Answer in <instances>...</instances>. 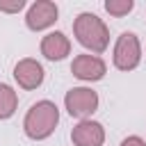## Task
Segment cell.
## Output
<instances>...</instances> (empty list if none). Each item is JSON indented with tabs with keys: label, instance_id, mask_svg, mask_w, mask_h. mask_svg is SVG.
<instances>
[{
	"label": "cell",
	"instance_id": "12",
	"mask_svg": "<svg viewBox=\"0 0 146 146\" xmlns=\"http://www.w3.org/2000/svg\"><path fill=\"white\" fill-rule=\"evenodd\" d=\"M27 2L25 0H0V11L5 14H18Z\"/></svg>",
	"mask_w": 146,
	"mask_h": 146
},
{
	"label": "cell",
	"instance_id": "7",
	"mask_svg": "<svg viewBox=\"0 0 146 146\" xmlns=\"http://www.w3.org/2000/svg\"><path fill=\"white\" fill-rule=\"evenodd\" d=\"M43 78H46L43 66H41L36 59H32V57H23V59H18L16 66H14V80L18 82L21 89L32 91V89H36V87L43 84Z\"/></svg>",
	"mask_w": 146,
	"mask_h": 146
},
{
	"label": "cell",
	"instance_id": "2",
	"mask_svg": "<svg viewBox=\"0 0 146 146\" xmlns=\"http://www.w3.org/2000/svg\"><path fill=\"white\" fill-rule=\"evenodd\" d=\"M57 123H59V110H57V105L52 100H36L27 110V114L23 119V130H25V135L30 139L41 141V139H48L55 132Z\"/></svg>",
	"mask_w": 146,
	"mask_h": 146
},
{
	"label": "cell",
	"instance_id": "3",
	"mask_svg": "<svg viewBox=\"0 0 146 146\" xmlns=\"http://www.w3.org/2000/svg\"><path fill=\"white\" fill-rule=\"evenodd\" d=\"M112 62L119 71H132L139 66L141 62V43L139 36L135 32H123L116 43H114V52H112Z\"/></svg>",
	"mask_w": 146,
	"mask_h": 146
},
{
	"label": "cell",
	"instance_id": "4",
	"mask_svg": "<svg viewBox=\"0 0 146 146\" xmlns=\"http://www.w3.org/2000/svg\"><path fill=\"white\" fill-rule=\"evenodd\" d=\"M64 107L71 116L84 121L98 110V94L91 87H73L64 96Z\"/></svg>",
	"mask_w": 146,
	"mask_h": 146
},
{
	"label": "cell",
	"instance_id": "5",
	"mask_svg": "<svg viewBox=\"0 0 146 146\" xmlns=\"http://www.w3.org/2000/svg\"><path fill=\"white\" fill-rule=\"evenodd\" d=\"M71 73L82 80V82H96V80H103L105 73H107V64L103 57L98 55H91V52H82V55H75L73 62H71Z\"/></svg>",
	"mask_w": 146,
	"mask_h": 146
},
{
	"label": "cell",
	"instance_id": "13",
	"mask_svg": "<svg viewBox=\"0 0 146 146\" xmlns=\"http://www.w3.org/2000/svg\"><path fill=\"white\" fill-rule=\"evenodd\" d=\"M121 146H146V141H144L139 135H130V137H125V139L121 141Z\"/></svg>",
	"mask_w": 146,
	"mask_h": 146
},
{
	"label": "cell",
	"instance_id": "10",
	"mask_svg": "<svg viewBox=\"0 0 146 146\" xmlns=\"http://www.w3.org/2000/svg\"><path fill=\"white\" fill-rule=\"evenodd\" d=\"M16 107H18V94L14 91L11 84L0 82V121L14 116Z\"/></svg>",
	"mask_w": 146,
	"mask_h": 146
},
{
	"label": "cell",
	"instance_id": "8",
	"mask_svg": "<svg viewBox=\"0 0 146 146\" xmlns=\"http://www.w3.org/2000/svg\"><path fill=\"white\" fill-rule=\"evenodd\" d=\"M71 141H73V146H103L105 128H103V123H98L94 119L78 121L71 130Z\"/></svg>",
	"mask_w": 146,
	"mask_h": 146
},
{
	"label": "cell",
	"instance_id": "1",
	"mask_svg": "<svg viewBox=\"0 0 146 146\" xmlns=\"http://www.w3.org/2000/svg\"><path fill=\"white\" fill-rule=\"evenodd\" d=\"M73 34L82 48H87L94 55H100L110 46V27L103 18H98L91 11H82L73 21Z\"/></svg>",
	"mask_w": 146,
	"mask_h": 146
},
{
	"label": "cell",
	"instance_id": "6",
	"mask_svg": "<svg viewBox=\"0 0 146 146\" xmlns=\"http://www.w3.org/2000/svg\"><path fill=\"white\" fill-rule=\"evenodd\" d=\"M57 16H59V9L52 0H36L27 7V14H25V25L32 30V32H41V30H48L57 23Z\"/></svg>",
	"mask_w": 146,
	"mask_h": 146
},
{
	"label": "cell",
	"instance_id": "9",
	"mask_svg": "<svg viewBox=\"0 0 146 146\" xmlns=\"http://www.w3.org/2000/svg\"><path fill=\"white\" fill-rule=\"evenodd\" d=\"M41 55L46 57V59H50V62H62L66 55H71V39L64 34V32H59V30H55V32H48L43 39H41Z\"/></svg>",
	"mask_w": 146,
	"mask_h": 146
},
{
	"label": "cell",
	"instance_id": "11",
	"mask_svg": "<svg viewBox=\"0 0 146 146\" xmlns=\"http://www.w3.org/2000/svg\"><path fill=\"white\" fill-rule=\"evenodd\" d=\"M132 7H135L132 0H105V11L110 16H116V18L128 16L132 11Z\"/></svg>",
	"mask_w": 146,
	"mask_h": 146
}]
</instances>
